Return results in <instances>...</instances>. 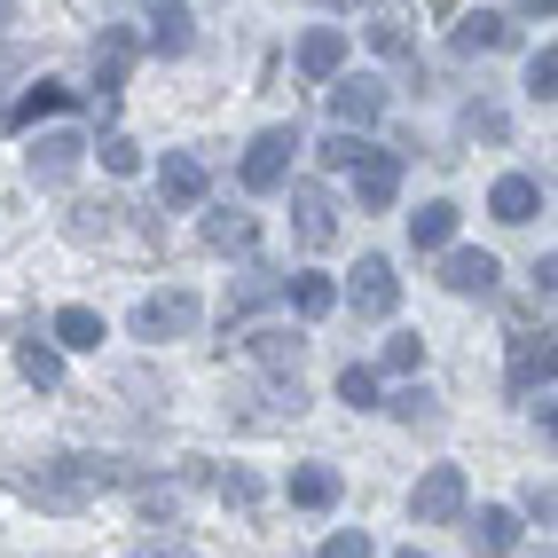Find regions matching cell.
<instances>
[{"label": "cell", "mask_w": 558, "mask_h": 558, "mask_svg": "<svg viewBox=\"0 0 558 558\" xmlns=\"http://www.w3.org/2000/svg\"><path fill=\"white\" fill-rule=\"evenodd\" d=\"M190 40H197V16L181 9V0H158V16H150V48H158V56H190Z\"/></svg>", "instance_id": "17"}, {"label": "cell", "mask_w": 558, "mask_h": 558, "mask_svg": "<svg viewBox=\"0 0 558 558\" xmlns=\"http://www.w3.org/2000/svg\"><path fill=\"white\" fill-rule=\"evenodd\" d=\"M519 511H527L535 527H550V519H558V496H550V480H527V488H519Z\"/></svg>", "instance_id": "34"}, {"label": "cell", "mask_w": 558, "mask_h": 558, "mask_svg": "<svg viewBox=\"0 0 558 558\" xmlns=\"http://www.w3.org/2000/svg\"><path fill=\"white\" fill-rule=\"evenodd\" d=\"M409 244H417V252H449L457 244V205L449 197L417 205V213H409Z\"/></svg>", "instance_id": "15"}, {"label": "cell", "mask_w": 558, "mask_h": 558, "mask_svg": "<svg viewBox=\"0 0 558 558\" xmlns=\"http://www.w3.org/2000/svg\"><path fill=\"white\" fill-rule=\"evenodd\" d=\"M393 307H401V276H393V259H378V252L354 259V315H362V323H386Z\"/></svg>", "instance_id": "6"}, {"label": "cell", "mask_w": 558, "mask_h": 558, "mask_svg": "<svg viewBox=\"0 0 558 558\" xmlns=\"http://www.w3.org/2000/svg\"><path fill=\"white\" fill-rule=\"evenodd\" d=\"M276 283H283L276 268H244L236 291H229V315H244V307H259V300H276Z\"/></svg>", "instance_id": "28"}, {"label": "cell", "mask_w": 558, "mask_h": 558, "mask_svg": "<svg viewBox=\"0 0 558 558\" xmlns=\"http://www.w3.org/2000/svg\"><path fill=\"white\" fill-rule=\"evenodd\" d=\"M496 259L488 252H449V259H440V283H449V291H464V300H488V291H496Z\"/></svg>", "instance_id": "13"}, {"label": "cell", "mask_w": 558, "mask_h": 558, "mask_svg": "<svg viewBox=\"0 0 558 558\" xmlns=\"http://www.w3.org/2000/svg\"><path fill=\"white\" fill-rule=\"evenodd\" d=\"M126 558H190V543H166V535H158V543H142V550H126Z\"/></svg>", "instance_id": "40"}, {"label": "cell", "mask_w": 558, "mask_h": 558, "mask_svg": "<svg viewBox=\"0 0 558 558\" xmlns=\"http://www.w3.org/2000/svg\"><path fill=\"white\" fill-rule=\"evenodd\" d=\"M158 197H166V205H197V197H205V166L173 150V158L158 166Z\"/></svg>", "instance_id": "19"}, {"label": "cell", "mask_w": 558, "mask_h": 558, "mask_svg": "<svg viewBox=\"0 0 558 558\" xmlns=\"http://www.w3.org/2000/svg\"><path fill=\"white\" fill-rule=\"evenodd\" d=\"M197 330V291H150V300L134 307V339H190Z\"/></svg>", "instance_id": "3"}, {"label": "cell", "mask_w": 558, "mask_h": 558, "mask_svg": "<svg viewBox=\"0 0 558 558\" xmlns=\"http://www.w3.org/2000/svg\"><path fill=\"white\" fill-rule=\"evenodd\" d=\"M95 150L87 134H71V126H48V134H32V150H24V166H32V181L40 190H63L71 173H80V158Z\"/></svg>", "instance_id": "2"}, {"label": "cell", "mask_w": 558, "mask_h": 558, "mask_svg": "<svg viewBox=\"0 0 558 558\" xmlns=\"http://www.w3.org/2000/svg\"><path fill=\"white\" fill-rule=\"evenodd\" d=\"M362 150H369V142H362V134H330V142H323V150H315V158H323V166H339V173H347V166H354Z\"/></svg>", "instance_id": "35"}, {"label": "cell", "mask_w": 558, "mask_h": 558, "mask_svg": "<svg viewBox=\"0 0 558 558\" xmlns=\"http://www.w3.org/2000/svg\"><path fill=\"white\" fill-rule=\"evenodd\" d=\"M300 354H307V339H291V330H252V362L276 369V378H300Z\"/></svg>", "instance_id": "18"}, {"label": "cell", "mask_w": 558, "mask_h": 558, "mask_svg": "<svg viewBox=\"0 0 558 558\" xmlns=\"http://www.w3.org/2000/svg\"><path fill=\"white\" fill-rule=\"evenodd\" d=\"M9 16H16V0H0V24H9Z\"/></svg>", "instance_id": "43"}, {"label": "cell", "mask_w": 558, "mask_h": 558, "mask_svg": "<svg viewBox=\"0 0 558 558\" xmlns=\"http://www.w3.org/2000/svg\"><path fill=\"white\" fill-rule=\"evenodd\" d=\"M16 362H24V378L40 386V393H48V386H63V354H56V347H40V339H24V354H16Z\"/></svg>", "instance_id": "26"}, {"label": "cell", "mask_w": 558, "mask_h": 558, "mask_svg": "<svg viewBox=\"0 0 558 558\" xmlns=\"http://www.w3.org/2000/svg\"><path fill=\"white\" fill-rule=\"evenodd\" d=\"M339 63H347V32L339 24H315L300 40V71H307V80H339Z\"/></svg>", "instance_id": "16"}, {"label": "cell", "mask_w": 558, "mask_h": 558, "mask_svg": "<svg viewBox=\"0 0 558 558\" xmlns=\"http://www.w3.org/2000/svg\"><path fill=\"white\" fill-rule=\"evenodd\" d=\"M464 543H472V558H511V550H519V519H511L504 504H480V511L464 519Z\"/></svg>", "instance_id": "10"}, {"label": "cell", "mask_w": 558, "mask_h": 558, "mask_svg": "<svg viewBox=\"0 0 558 558\" xmlns=\"http://www.w3.org/2000/svg\"><path fill=\"white\" fill-rule=\"evenodd\" d=\"M56 110H71V87H48V80H40V87L16 102V126H40V119H56Z\"/></svg>", "instance_id": "27"}, {"label": "cell", "mask_w": 558, "mask_h": 558, "mask_svg": "<svg viewBox=\"0 0 558 558\" xmlns=\"http://www.w3.org/2000/svg\"><path fill=\"white\" fill-rule=\"evenodd\" d=\"M457 48H464V56H480V48H511V24H504L496 9H480V16L457 24Z\"/></svg>", "instance_id": "25"}, {"label": "cell", "mask_w": 558, "mask_h": 558, "mask_svg": "<svg viewBox=\"0 0 558 558\" xmlns=\"http://www.w3.org/2000/svg\"><path fill=\"white\" fill-rule=\"evenodd\" d=\"M56 347L95 354V347H102V315H95V307H63V315H56Z\"/></svg>", "instance_id": "23"}, {"label": "cell", "mask_w": 558, "mask_h": 558, "mask_svg": "<svg viewBox=\"0 0 558 558\" xmlns=\"http://www.w3.org/2000/svg\"><path fill=\"white\" fill-rule=\"evenodd\" d=\"M291 229H300V244H307V252H323L330 236H339V205H330V190L300 181V190H291Z\"/></svg>", "instance_id": "9"}, {"label": "cell", "mask_w": 558, "mask_h": 558, "mask_svg": "<svg viewBox=\"0 0 558 558\" xmlns=\"http://www.w3.org/2000/svg\"><path fill=\"white\" fill-rule=\"evenodd\" d=\"M409 511H417V527H449V519H464V472L433 464L417 488H409Z\"/></svg>", "instance_id": "4"}, {"label": "cell", "mask_w": 558, "mask_h": 558, "mask_svg": "<svg viewBox=\"0 0 558 558\" xmlns=\"http://www.w3.org/2000/svg\"><path fill=\"white\" fill-rule=\"evenodd\" d=\"M488 213L504 220V229H527V220L543 213V181H527V173H504L496 190H488Z\"/></svg>", "instance_id": "11"}, {"label": "cell", "mask_w": 558, "mask_h": 558, "mask_svg": "<svg viewBox=\"0 0 558 558\" xmlns=\"http://www.w3.org/2000/svg\"><path fill=\"white\" fill-rule=\"evenodd\" d=\"M369 48H378V56H417V40H409L401 16H378V24H369Z\"/></svg>", "instance_id": "31"}, {"label": "cell", "mask_w": 558, "mask_h": 558, "mask_svg": "<svg viewBox=\"0 0 558 558\" xmlns=\"http://www.w3.org/2000/svg\"><path fill=\"white\" fill-rule=\"evenodd\" d=\"M252 236H259L252 213H205V244L213 252H252Z\"/></svg>", "instance_id": "22"}, {"label": "cell", "mask_w": 558, "mask_h": 558, "mask_svg": "<svg viewBox=\"0 0 558 558\" xmlns=\"http://www.w3.org/2000/svg\"><path fill=\"white\" fill-rule=\"evenodd\" d=\"M110 480H126L119 464H102V457H56L40 472H24V496L40 504V511H87Z\"/></svg>", "instance_id": "1"}, {"label": "cell", "mask_w": 558, "mask_h": 558, "mask_svg": "<svg viewBox=\"0 0 558 558\" xmlns=\"http://www.w3.org/2000/svg\"><path fill=\"white\" fill-rule=\"evenodd\" d=\"M550 386V339L511 330V393H543Z\"/></svg>", "instance_id": "12"}, {"label": "cell", "mask_w": 558, "mask_h": 558, "mask_svg": "<svg viewBox=\"0 0 558 558\" xmlns=\"http://www.w3.org/2000/svg\"><path fill=\"white\" fill-rule=\"evenodd\" d=\"M24 71V48H0V80H16Z\"/></svg>", "instance_id": "41"}, {"label": "cell", "mask_w": 558, "mask_h": 558, "mask_svg": "<svg viewBox=\"0 0 558 558\" xmlns=\"http://www.w3.org/2000/svg\"><path fill=\"white\" fill-rule=\"evenodd\" d=\"M291 150H300V126H268L244 150V190H283V181H291Z\"/></svg>", "instance_id": "5"}, {"label": "cell", "mask_w": 558, "mask_h": 558, "mask_svg": "<svg viewBox=\"0 0 558 558\" xmlns=\"http://www.w3.org/2000/svg\"><path fill=\"white\" fill-rule=\"evenodd\" d=\"M401 558H425V550H401Z\"/></svg>", "instance_id": "44"}, {"label": "cell", "mask_w": 558, "mask_h": 558, "mask_svg": "<svg viewBox=\"0 0 558 558\" xmlns=\"http://www.w3.org/2000/svg\"><path fill=\"white\" fill-rule=\"evenodd\" d=\"M323 558H369V535H330Z\"/></svg>", "instance_id": "39"}, {"label": "cell", "mask_w": 558, "mask_h": 558, "mask_svg": "<svg viewBox=\"0 0 558 558\" xmlns=\"http://www.w3.org/2000/svg\"><path fill=\"white\" fill-rule=\"evenodd\" d=\"M386 409H393L401 425H440V409H433V393H425V386H401V393H393Z\"/></svg>", "instance_id": "29"}, {"label": "cell", "mask_w": 558, "mask_h": 558, "mask_svg": "<svg viewBox=\"0 0 558 558\" xmlns=\"http://www.w3.org/2000/svg\"><path fill=\"white\" fill-rule=\"evenodd\" d=\"M347 173H354V205H362V213H386V205L401 197V158H393V150H362Z\"/></svg>", "instance_id": "7"}, {"label": "cell", "mask_w": 558, "mask_h": 558, "mask_svg": "<svg viewBox=\"0 0 558 558\" xmlns=\"http://www.w3.org/2000/svg\"><path fill=\"white\" fill-rule=\"evenodd\" d=\"M527 95H535V102H550V95H558V56H550V48H535V56H527Z\"/></svg>", "instance_id": "33"}, {"label": "cell", "mask_w": 558, "mask_h": 558, "mask_svg": "<svg viewBox=\"0 0 558 558\" xmlns=\"http://www.w3.org/2000/svg\"><path fill=\"white\" fill-rule=\"evenodd\" d=\"M339 401H347V409H378V378H369L362 362H347V369H339Z\"/></svg>", "instance_id": "30"}, {"label": "cell", "mask_w": 558, "mask_h": 558, "mask_svg": "<svg viewBox=\"0 0 558 558\" xmlns=\"http://www.w3.org/2000/svg\"><path fill=\"white\" fill-rule=\"evenodd\" d=\"M464 142H504V110L496 102H464Z\"/></svg>", "instance_id": "32"}, {"label": "cell", "mask_w": 558, "mask_h": 558, "mask_svg": "<svg viewBox=\"0 0 558 558\" xmlns=\"http://www.w3.org/2000/svg\"><path fill=\"white\" fill-rule=\"evenodd\" d=\"M119 220H126V205H102V197H80L63 213V229H71V244H110L119 236Z\"/></svg>", "instance_id": "14"}, {"label": "cell", "mask_w": 558, "mask_h": 558, "mask_svg": "<svg viewBox=\"0 0 558 558\" xmlns=\"http://www.w3.org/2000/svg\"><path fill=\"white\" fill-rule=\"evenodd\" d=\"M378 110H386V87L378 80H339L330 87V119H339V134H362V126H378Z\"/></svg>", "instance_id": "8"}, {"label": "cell", "mask_w": 558, "mask_h": 558, "mask_svg": "<svg viewBox=\"0 0 558 558\" xmlns=\"http://www.w3.org/2000/svg\"><path fill=\"white\" fill-rule=\"evenodd\" d=\"M417 362H425V347H417V339H386V369H393V378H409Z\"/></svg>", "instance_id": "36"}, {"label": "cell", "mask_w": 558, "mask_h": 558, "mask_svg": "<svg viewBox=\"0 0 558 558\" xmlns=\"http://www.w3.org/2000/svg\"><path fill=\"white\" fill-rule=\"evenodd\" d=\"M126 63H134V32H119V24H110L102 40H95V80H102V95L126 80Z\"/></svg>", "instance_id": "21"}, {"label": "cell", "mask_w": 558, "mask_h": 558, "mask_svg": "<svg viewBox=\"0 0 558 558\" xmlns=\"http://www.w3.org/2000/svg\"><path fill=\"white\" fill-rule=\"evenodd\" d=\"M173 504H181V488H142V519H173Z\"/></svg>", "instance_id": "38"}, {"label": "cell", "mask_w": 558, "mask_h": 558, "mask_svg": "<svg viewBox=\"0 0 558 558\" xmlns=\"http://www.w3.org/2000/svg\"><path fill=\"white\" fill-rule=\"evenodd\" d=\"M291 307H300V323H323L330 307H339V283L330 276H291Z\"/></svg>", "instance_id": "24"}, {"label": "cell", "mask_w": 558, "mask_h": 558, "mask_svg": "<svg viewBox=\"0 0 558 558\" xmlns=\"http://www.w3.org/2000/svg\"><path fill=\"white\" fill-rule=\"evenodd\" d=\"M550 9H558V0H527V16H550Z\"/></svg>", "instance_id": "42"}, {"label": "cell", "mask_w": 558, "mask_h": 558, "mask_svg": "<svg viewBox=\"0 0 558 558\" xmlns=\"http://www.w3.org/2000/svg\"><path fill=\"white\" fill-rule=\"evenodd\" d=\"M291 504H300V511H330V504H339V472H330V464H300V472H291Z\"/></svg>", "instance_id": "20"}, {"label": "cell", "mask_w": 558, "mask_h": 558, "mask_svg": "<svg viewBox=\"0 0 558 558\" xmlns=\"http://www.w3.org/2000/svg\"><path fill=\"white\" fill-rule=\"evenodd\" d=\"M102 166H110V173H134V166H142V150H134L126 134H110V142H102Z\"/></svg>", "instance_id": "37"}]
</instances>
